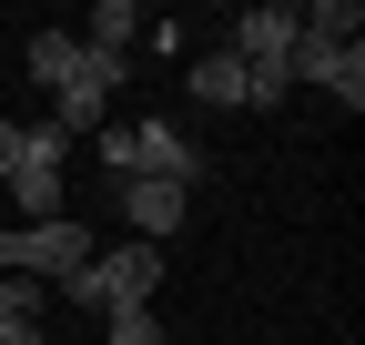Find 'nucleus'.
<instances>
[{
	"label": "nucleus",
	"mask_w": 365,
	"mask_h": 345,
	"mask_svg": "<svg viewBox=\"0 0 365 345\" xmlns=\"http://www.w3.org/2000/svg\"><path fill=\"white\" fill-rule=\"evenodd\" d=\"M365 11L355 0H314V11H294V81H314V92H335L345 112H365Z\"/></svg>",
	"instance_id": "1"
},
{
	"label": "nucleus",
	"mask_w": 365,
	"mask_h": 345,
	"mask_svg": "<svg viewBox=\"0 0 365 345\" xmlns=\"http://www.w3.org/2000/svg\"><path fill=\"white\" fill-rule=\"evenodd\" d=\"M61 294L102 325V315H143L153 294H163V244H112V254H91V264L61 274Z\"/></svg>",
	"instance_id": "2"
},
{
	"label": "nucleus",
	"mask_w": 365,
	"mask_h": 345,
	"mask_svg": "<svg viewBox=\"0 0 365 345\" xmlns=\"http://www.w3.org/2000/svg\"><path fill=\"white\" fill-rule=\"evenodd\" d=\"M102 163H112V183H182V193H193V172H203V153L182 143V122H112Z\"/></svg>",
	"instance_id": "3"
},
{
	"label": "nucleus",
	"mask_w": 365,
	"mask_h": 345,
	"mask_svg": "<svg viewBox=\"0 0 365 345\" xmlns=\"http://www.w3.org/2000/svg\"><path fill=\"white\" fill-rule=\"evenodd\" d=\"M91 254H102V244H91V224H71V213H61V224H0V274H71V264H91Z\"/></svg>",
	"instance_id": "4"
},
{
	"label": "nucleus",
	"mask_w": 365,
	"mask_h": 345,
	"mask_svg": "<svg viewBox=\"0 0 365 345\" xmlns=\"http://www.w3.org/2000/svg\"><path fill=\"white\" fill-rule=\"evenodd\" d=\"M122 71H132V51H91V41H81V71L51 92V112H41V122H61L71 143H81V133H102V102L122 92Z\"/></svg>",
	"instance_id": "5"
},
{
	"label": "nucleus",
	"mask_w": 365,
	"mask_h": 345,
	"mask_svg": "<svg viewBox=\"0 0 365 345\" xmlns=\"http://www.w3.org/2000/svg\"><path fill=\"white\" fill-rule=\"evenodd\" d=\"M112 203H122L132 244H173V234H182V203H193V193H182V183H122Z\"/></svg>",
	"instance_id": "6"
},
{
	"label": "nucleus",
	"mask_w": 365,
	"mask_h": 345,
	"mask_svg": "<svg viewBox=\"0 0 365 345\" xmlns=\"http://www.w3.org/2000/svg\"><path fill=\"white\" fill-rule=\"evenodd\" d=\"M182 81H193V102H213V112H244V61L223 51V41H213V51H193V71H182Z\"/></svg>",
	"instance_id": "7"
},
{
	"label": "nucleus",
	"mask_w": 365,
	"mask_h": 345,
	"mask_svg": "<svg viewBox=\"0 0 365 345\" xmlns=\"http://www.w3.org/2000/svg\"><path fill=\"white\" fill-rule=\"evenodd\" d=\"M143 31H153V11H143V0H102L81 41H91V51H132V41H143Z\"/></svg>",
	"instance_id": "8"
},
{
	"label": "nucleus",
	"mask_w": 365,
	"mask_h": 345,
	"mask_svg": "<svg viewBox=\"0 0 365 345\" xmlns=\"http://www.w3.org/2000/svg\"><path fill=\"white\" fill-rule=\"evenodd\" d=\"M71 71H81V31H31V81L41 92H61Z\"/></svg>",
	"instance_id": "9"
},
{
	"label": "nucleus",
	"mask_w": 365,
	"mask_h": 345,
	"mask_svg": "<svg viewBox=\"0 0 365 345\" xmlns=\"http://www.w3.org/2000/svg\"><path fill=\"white\" fill-rule=\"evenodd\" d=\"M41 305H51V284H31V274H0V335H11V325H41Z\"/></svg>",
	"instance_id": "10"
},
{
	"label": "nucleus",
	"mask_w": 365,
	"mask_h": 345,
	"mask_svg": "<svg viewBox=\"0 0 365 345\" xmlns=\"http://www.w3.org/2000/svg\"><path fill=\"white\" fill-rule=\"evenodd\" d=\"M102 345H163V315L143 305V315H102Z\"/></svg>",
	"instance_id": "11"
},
{
	"label": "nucleus",
	"mask_w": 365,
	"mask_h": 345,
	"mask_svg": "<svg viewBox=\"0 0 365 345\" xmlns=\"http://www.w3.org/2000/svg\"><path fill=\"white\" fill-rule=\"evenodd\" d=\"M21 163V122H0V172H11Z\"/></svg>",
	"instance_id": "12"
},
{
	"label": "nucleus",
	"mask_w": 365,
	"mask_h": 345,
	"mask_svg": "<svg viewBox=\"0 0 365 345\" xmlns=\"http://www.w3.org/2000/svg\"><path fill=\"white\" fill-rule=\"evenodd\" d=\"M0 345H41V325H11V335H0Z\"/></svg>",
	"instance_id": "13"
}]
</instances>
